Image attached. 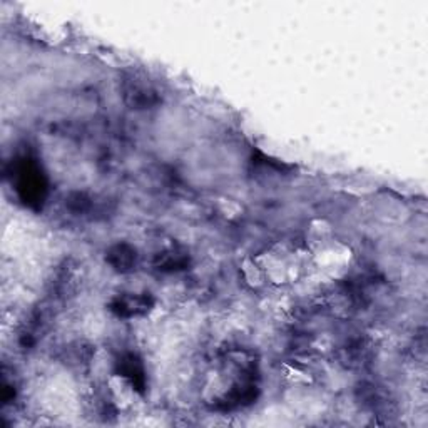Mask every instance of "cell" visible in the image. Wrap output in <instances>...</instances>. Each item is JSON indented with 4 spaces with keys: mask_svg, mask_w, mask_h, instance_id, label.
Returning <instances> with one entry per match:
<instances>
[{
    "mask_svg": "<svg viewBox=\"0 0 428 428\" xmlns=\"http://www.w3.org/2000/svg\"><path fill=\"white\" fill-rule=\"evenodd\" d=\"M333 241V231L326 221H315L311 223V227L308 229V245L311 246L313 251L325 248Z\"/></svg>",
    "mask_w": 428,
    "mask_h": 428,
    "instance_id": "cell-2",
    "label": "cell"
},
{
    "mask_svg": "<svg viewBox=\"0 0 428 428\" xmlns=\"http://www.w3.org/2000/svg\"><path fill=\"white\" fill-rule=\"evenodd\" d=\"M350 260H352V253L341 243L331 241L325 248L315 251L316 266L330 276H338L345 271L348 268Z\"/></svg>",
    "mask_w": 428,
    "mask_h": 428,
    "instance_id": "cell-1",
    "label": "cell"
},
{
    "mask_svg": "<svg viewBox=\"0 0 428 428\" xmlns=\"http://www.w3.org/2000/svg\"><path fill=\"white\" fill-rule=\"evenodd\" d=\"M243 273H245V280L248 281L253 288L263 286L266 280L264 271L256 260H246L245 263H243Z\"/></svg>",
    "mask_w": 428,
    "mask_h": 428,
    "instance_id": "cell-3",
    "label": "cell"
}]
</instances>
